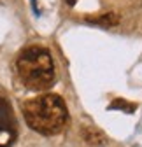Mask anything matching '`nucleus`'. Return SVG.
Wrapping results in <instances>:
<instances>
[{
	"label": "nucleus",
	"mask_w": 142,
	"mask_h": 147,
	"mask_svg": "<svg viewBox=\"0 0 142 147\" xmlns=\"http://www.w3.org/2000/svg\"><path fill=\"white\" fill-rule=\"evenodd\" d=\"M109 109H111V110L121 109V110H125V112L132 114V112H135L137 105H135V103H130V102H126V100H123V98H118V100H114V102L109 105Z\"/></svg>",
	"instance_id": "6"
},
{
	"label": "nucleus",
	"mask_w": 142,
	"mask_h": 147,
	"mask_svg": "<svg viewBox=\"0 0 142 147\" xmlns=\"http://www.w3.org/2000/svg\"><path fill=\"white\" fill-rule=\"evenodd\" d=\"M82 138L88 145L91 147H103L107 144V137L102 130H98L97 126H82Z\"/></svg>",
	"instance_id": "4"
},
{
	"label": "nucleus",
	"mask_w": 142,
	"mask_h": 147,
	"mask_svg": "<svg viewBox=\"0 0 142 147\" xmlns=\"http://www.w3.org/2000/svg\"><path fill=\"white\" fill-rule=\"evenodd\" d=\"M67 2H68V5H74V4H76V0H67Z\"/></svg>",
	"instance_id": "7"
},
{
	"label": "nucleus",
	"mask_w": 142,
	"mask_h": 147,
	"mask_svg": "<svg viewBox=\"0 0 142 147\" xmlns=\"http://www.w3.org/2000/svg\"><path fill=\"white\" fill-rule=\"evenodd\" d=\"M16 70L21 82L32 91H44L55 84V63L51 53L41 46H30L20 53Z\"/></svg>",
	"instance_id": "2"
},
{
	"label": "nucleus",
	"mask_w": 142,
	"mask_h": 147,
	"mask_svg": "<svg viewBox=\"0 0 142 147\" xmlns=\"http://www.w3.org/2000/svg\"><path fill=\"white\" fill-rule=\"evenodd\" d=\"M86 21H90L93 25H102V26H116L119 23V16L116 12H103L95 18H86Z\"/></svg>",
	"instance_id": "5"
},
{
	"label": "nucleus",
	"mask_w": 142,
	"mask_h": 147,
	"mask_svg": "<svg viewBox=\"0 0 142 147\" xmlns=\"http://www.w3.org/2000/svg\"><path fill=\"white\" fill-rule=\"evenodd\" d=\"M18 138L14 112L5 98L0 96V147H11Z\"/></svg>",
	"instance_id": "3"
},
{
	"label": "nucleus",
	"mask_w": 142,
	"mask_h": 147,
	"mask_svg": "<svg viewBox=\"0 0 142 147\" xmlns=\"http://www.w3.org/2000/svg\"><path fill=\"white\" fill-rule=\"evenodd\" d=\"M23 116L33 131L49 137L60 133L65 128L68 110L65 102L58 95L46 93L26 100L23 103Z\"/></svg>",
	"instance_id": "1"
}]
</instances>
